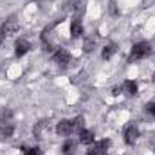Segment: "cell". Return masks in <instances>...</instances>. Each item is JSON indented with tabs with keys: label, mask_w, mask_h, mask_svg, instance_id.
<instances>
[{
	"label": "cell",
	"mask_w": 155,
	"mask_h": 155,
	"mask_svg": "<svg viewBox=\"0 0 155 155\" xmlns=\"http://www.w3.org/2000/svg\"><path fill=\"white\" fill-rule=\"evenodd\" d=\"M29 49H31V43L27 40H24V38L16 40V43H15V56L22 58V56H25L29 52Z\"/></svg>",
	"instance_id": "9c48e42d"
},
{
	"label": "cell",
	"mask_w": 155,
	"mask_h": 155,
	"mask_svg": "<svg viewBox=\"0 0 155 155\" xmlns=\"http://www.w3.org/2000/svg\"><path fill=\"white\" fill-rule=\"evenodd\" d=\"M76 132V126H74V119H63L58 123L56 126V134L58 135H71Z\"/></svg>",
	"instance_id": "8992f818"
},
{
	"label": "cell",
	"mask_w": 155,
	"mask_h": 155,
	"mask_svg": "<svg viewBox=\"0 0 155 155\" xmlns=\"http://www.w3.org/2000/svg\"><path fill=\"white\" fill-rule=\"evenodd\" d=\"M116 51H117L116 45H114V43H108V45L103 47V51H101V58H103V60H110V58L116 54Z\"/></svg>",
	"instance_id": "5bb4252c"
},
{
	"label": "cell",
	"mask_w": 155,
	"mask_h": 155,
	"mask_svg": "<svg viewBox=\"0 0 155 155\" xmlns=\"http://www.w3.org/2000/svg\"><path fill=\"white\" fill-rule=\"evenodd\" d=\"M52 60H54V63H58L60 67H69L71 61H72V56H71V52L65 51V49H56V51L52 52Z\"/></svg>",
	"instance_id": "277c9868"
},
{
	"label": "cell",
	"mask_w": 155,
	"mask_h": 155,
	"mask_svg": "<svg viewBox=\"0 0 155 155\" xmlns=\"http://www.w3.org/2000/svg\"><path fill=\"white\" fill-rule=\"evenodd\" d=\"M137 83L135 81H132V79H126V81H123V90L126 92V94H130V96H135L137 94Z\"/></svg>",
	"instance_id": "4fadbf2b"
},
{
	"label": "cell",
	"mask_w": 155,
	"mask_h": 155,
	"mask_svg": "<svg viewBox=\"0 0 155 155\" xmlns=\"http://www.w3.org/2000/svg\"><path fill=\"white\" fill-rule=\"evenodd\" d=\"M24 155H43V152L38 146H33V148H24Z\"/></svg>",
	"instance_id": "2e32d148"
},
{
	"label": "cell",
	"mask_w": 155,
	"mask_h": 155,
	"mask_svg": "<svg viewBox=\"0 0 155 155\" xmlns=\"http://www.w3.org/2000/svg\"><path fill=\"white\" fill-rule=\"evenodd\" d=\"M49 130H51V123H49L47 119H40L38 123L33 126V135H35L36 139H43Z\"/></svg>",
	"instance_id": "52a82bcc"
},
{
	"label": "cell",
	"mask_w": 155,
	"mask_h": 155,
	"mask_svg": "<svg viewBox=\"0 0 155 155\" xmlns=\"http://www.w3.org/2000/svg\"><path fill=\"white\" fill-rule=\"evenodd\" d=\"M94 45H96V40H94V38H85V43H83V51H85V52H90V51L94 49Z\"/></svg>",
	"instance_id": "9a60e30c"
},
{
	"label": "cell",
	"mask_w": 155,
	"mask_h": 155,
	"mask_svg": "<svg viewBox=\"0 0 155 155\" xmlns=\"http://www.w3.org/2000/svg\"><path fill=\"white\" fill-rule=\"evenodd\" d=\"M94 132H90V130H81L79 132V143L81 144H87V146H90V144H94Z\"/></svg>",
	"instance_id": "8fae6325"
},
{
	"label": "cell",
	"mask_w": 155,
	"mask_h": 155,
	"mask_svg": "<svg viewBox=\"0 0 155 155\" xmlns=\"http://www.w3.org/2000/svg\"><path fill=\"white\" fill-rule=\"evenodd\" d=\"M76 150H78V143L76 141H65L63 144H61V153L63 155H74L76 153Z\"/></svg>",
	"instance_id": "7c38bea8"
},
{
	"label": "cell",
	"mask_w": 155,
	"mask_h": 155,
	"mask_svg": "<svg viewBox=\"0 0 155 155\" xmlns=\"http://www.w3.org/2000/svg\"><path fill=\"white\" fill-rule=\"evenodd\" d=\"M2 36H5V38H11V36H15L16 33H18V20H16V16H9L4 24H2Z\"/></svg>",
	"instance_id": "3957f363"
},
{
	"label": "cell",
	"mask_w": 155,
	"mask_h": 155,
	"mask_svg": "<svg viewBox=\"0 0 155 155\" xmlns=\"http://www.w3.org/2000/svg\"><path fill=\"white\" fill-rule=\"evenodd\" d=\"M81 35H83V24H81V20L76 16L71 22V36L72 38H79Z\"/></svg>",
	"instance_id": "30bf717a"
},
{
	"label": "cell",
	"mask_w": 155,
	"mask_h": 155,
	"mask_svg": "<svg viewBox=\"0 0 155 155\" xmlns=\"http://www.w3.org/2000/svg\"><path fill=\"white\" fill-rule=\"evenodd\" d=\"M153 52V47L148 43V41H137L132 51H130V56H128V61L134 63V61H139V60H144L148 56H152Z\"/></svg>",
	"instance_id": "7a4b0ae2"
},
{
	"label": "cell",
	"mask_w": 155,
	"mask_h": 155,
	"mask_svg": "<svg viewBox=\"0 0 155 155\" xmlns=\"http://www.w3.org/2000/svg\"><path fill=\"white\" fill-rule=\"evenodd\" d=\"M137 139H139V130H137V126H135V124H128V126L124 128V143H126L128 146H132V144H135Z\"/></svg>",
	"instance_id": "ba28073f"
},
{
	"label": "cell",
	"mask_w": 155,
	"mask_h": 155,
	"mask_svg": "<svg viewBox=\"0 0 155 155\" xmlns=\"http://www.w3.org/2000/svg\"><path fill=\"white\" fill-rule=\"evenodd\" d=\"M153 81H155V74H153Z\"/></svg>",
	"instance_id": "ac0fdd59"
},
{
	"label": "cell",
	"mask_w": 155,
	"mask_h": 155,
	"mask_svg": "<svg viewBox=\"0 0 155 155\" xmlns=\"http://www.w3.org/2000/svg\"><path fill=\"white\" fill-rule=\"evenodd\" d=\"M146 108H148V112H150V114H152V116L155 117V103H150V105H148Z\"/></svg>",
	"instance_id": "e0dca14e"
},
{
	"label": "cell",
	"mask_w": 155,
	"mask_h": 155,
	"mask_svg": "<svg viewBox=\"0 0 155 155\" xmlns=\"http://www.w3.org/2000/svg\"><path fill=\"white\" fill-rule=\"evenodd\" d=\"M15 134V119L13 112L9 108L0 110V137L2 139H9Z\"/></svg>",
	"instance_id": "6da1fadb"
},
{
	"label": "cell",
	"mask_w": 155,
	"mask_h": 155,
	"mask_svg": "<svg viewBox=\"0 0 155 155\" xmlns=\"http://www.w3.org/2000/svg\"><path fill=\"white\" fill-rule=\"evenodd\" d=\"M108 146H110V141L108 139H101V141L90 144V150L87 152V155H107Z\"/></svg>",
	"instance_id": "5b68a950"
}]
</instances>
